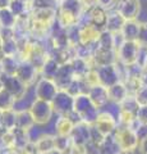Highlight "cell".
<instances>
[{
  "instance_id": "8d00e7d4",
  "label": "cell",
  "mask_w": 147,
  "mask_h": 154,
  "mask_svg": "<svg viewBox=\"0 0 147 154\" xmlns=\"http://www.w3.org/2000/svg\"><path fill=\"white\" fill-rule=\"evenodd\" d=\"M67 37H68V41H69V45L70 46H78L79 45V26L75 25L67 28Z\"/></svg>"
},
{
  "instance_id": "4316f807",
  "label": "cell",
  "mask_w": 147,
  "mask_h": 154,
  "mask_svg": "<svg viewBox=\"0 0 147 154\" xmlns=\"http://www.w3.org/2000/svg\"><path fill=\"white\" fill-rule=\"evenodd\" d=\"M9 11H10L17 18L30 16L31 7L28 3H25L22 0H12L10 5H9Z\"/></svg>"
},
{
  "instance_id": "74e56055",
  "label": "cell",
  "mask_w": 147,
  "mask_h": 154,
  "mask_svg": "<svg viewBox=\"0 0 147 154\" xmlns=\"http://www.w3.org/2000/svg\"><path fill=\"white\" fill-rule=\"evenodd\" d=\"M137 44L142 48H147V22H140V32Z\"/></svg>"
},
{
  "instance_id": "b9f144b4",
  "label": "cell",
  "mask_w": 147,
  "mask_h": 154,
  "mask_svg": "<svg viewBox=\"0 0 147 154\" xmlns=\"http://www.w3.org/2000/svg\"><path fill=\"white\" fill-rule=\"evenodd\" d=\"M137 119L142 123H147V105H142L140 107V110L137 113Z\"/></svg>"
},
{
  "instance_id": "836d02e7",
  "label": "cell",
  "mask_w": 147,
  "mask_h": 154,
  "mask_svg": "<svg viewBox=\"0 0 147 154\" xmlns=\"http://www.w3.org/2000/svg\"><path fill=\"white\" fill-rule=\"evenodd\" d=\"M14 103H16V98L9 91H7L5 89L0 91V110L13 109Z\"/></svg>"
},
{
  "instance_id": "7a4b0ae2",
  "label": "cell",
  "mask_w": 147,
  "mask_h": 154,
  "mask_svg": "<svg viewBox=\"0 0 147 154\" xmlns=\"http://www.w3.org/2000/svg\"><path fill=\"white\" fill-rule=\"evenodd\" d=\"M30 112L34 117V121L37 126H44V125H49L54 118V108L53 104L45 100L36 99L32 107L30 108Z\"/></svg>"
},
{
  "instance_id": "e575fe53",
  "label": "cell",
  "mask_w": 147,
  "mask_h": 154,
  "mask_svg": "<svg viewBox=\"0 0 147 154\" xmlns=\"http://www.w3.org/2000/svg\"><path fill=\"white\" fill-rule=\"evenodd\" d=\"M59 0H31L30 7L34 9H58Z\"/></svg>"
},
{
  "instance_id": "3957f363",
  "label": "cell",
  "mask_w": 147,
  "mask_h": 154,
  "mask_svg": "<svg viewBox=\"0 0 147 154\" xmlns=\"http://www.w3.org/2000/svg\"><path fill=\"white\" fill-rule=\"evenodd\" d=\"M114 135H115L116 140L119 143L122 152H131L132 153L140 145V139L137 136V134L128 126L118 125Z\"/></svg>"
},
{
  "instance_id": "f5cc1de1",
  "label": "cell",
  "mask_w": 147,
  "mask_h": 154,
  "mask_svg": "<svg viewBox=\"0 0 147 154\" xmlns=\"http://www.w3.org/2000/svg\"><path fill=\"white\" fill-rule=\"evenodd\" d=\"M1 116H3V110H0V127H1Z\"/></svg>"
},
{
  "instance_id": "9a60e30c",
  "label": "cell",
  "mask_w": 147,
  "mask_h": 154,
  "mask_svg": "<svg viewBox=\"0 0 147 154\" xmlns=\"http://www.w3.org/2000/svg\"><path fill=\"white\" fill-rule=\"evenodd\" d=\"M92 62H93L95 68H96V67H105V66L115 64L118 62L116 51L115 50H105V49H100V48H95Z\"/></svg>"
},
{
  "instance_id": "4dcf8cb0",
  "label": "cell",
  "mask_w": 147,
  "mask_h": 154,
  "mask_svg": "<svg viewBox=\"0 0 147 154\" xmlns=\"http://www.w3.org/2000/svg\"><path fill=\"white\" fill-rule=\"evenodd\" d=\"M1 127L7 131H10L14 127H17V112L13 109L3 110L1 116Z\"/></svg>"
},
{
  "instance_id": "ffe728a7",
  "label": "cell",
  "mask_w": 147,
  "mask_h": 154,
  "mask_svg": "<svg viewBox=\"0 0 147 154\" xmlns=\"http://www.w3.org/2000/svg\"><path fill=\"white\" fill-rule=\"evenodd\" d=\"M107 91H109L110 103L116 104V105H120L129 96V93H128L125 85L123 82H118L115 85L110 86V88H107Z\"/></svg>"
},
{
  "instance_id": "7bdbcfd3",
  "label": "cell",
  "mask_w": 147,
  "mask_h": 154,
  "mask_svg": "<svg viewBox=\"0 0 147 154\" xmlns=\"http://www.w3.org/2000/svg\"><path fill=\"white\" fill-rule=\"evenodd\" d=\"M82 5L84 12H90L92 8L97 5V0H82Z\"/></svg>"
},
{
  "instance_id": "9c48e42d",
  "label": "cell",
  "mask_w": 147,
  "mask_h": 154,
  "mask_svg": "<svg viewBox=\"0 0 147 154\" xmlns=\"http://www.w3.org/2000/svg\"><path fill=\"white\" fill-rule=\"evenodd\" d=\"M98 82L105 88H110V86L120 82V73L118 64H111V66H105V67H96Z\"/></svg>"
},
{
  "instance_id": "7c38bea8",
  "label": "cell",
  "mask_w": 147,
  "mask_h": 154,
  "mask_svg": "<svg viewBox=\"0 0 147 154\" xmlns=\"http://www.w3.org/2000/svg\"><path fill=\"white\" fill-rule=\"evenodd\" d=\"M70 139H72L73 144H75V145L86 146L91 141V125H87L84 122H79L74 125L72 134H70Z\"/></svg>"
},
{
  "instance_id": "2e32d148",
  "label": "cell",
  "mask_w": 147,
  "mask_h": 154,
  "mask_svg": "<svg viewBox=\"0 0 147 154\" xmlns=\"http://www.w3.org/2000/svg\"><path fill=\"white\" fill-rule=\"evenodd\" d=\"M74 79H75V76H74L72 66H70V63H67V64L60 66L58 73L54 77V82L56 84L59 90H67L68 86Z\"/></svg>"
},
{
  "instance_id": "11a10c76",
  "label": "cell",
  "mask_w": 147,
  "mask_h": 154,
  "mask_svg": "<svg viewBox=\"0 0 147 154\" xmlns=\"http://www.w3.org/2000/svg\"><path fill=\"white\" fill-rule=\"evenodd\" d=\"M22 2H25V3H28V4H30L31 0H22Z\"/></svg>"
},
{
  "instance_id": "bcb514c9",
  "label": "cell",
  "mask_w": 147,
  "mask_h": 154,
  "mask_svg": "<svg viewBox=\"0 0 147 154\" xmlns=\"http://www.w3.org/2000/svg\"><path fill=\"white\" fill-rule=\"evenodd\" d=\"M138 148H140L145 154H147V137H145V139H142V140H140V145H138Z\"/></svg>"
},
{
  "instance_id": "83f0119b",
  "label": "cell",
  "mask_w": 147,
  "mask_h": 154,
  "mask_svg": "<svg viewBox=\"0 0 147 154\" xmlns=\"http://www.w3.org/2000/svg\"><path fill=\"white\" fill-rule=\"evenodd\" d=\"M35 121L34 117L30 110H22V112H17V127L22 128V130H31L32 127L35 126Z\"/></svg>"
},
{
  "instance_id": "d4e9b609",
  "label": "cell",
  "mask_w": 147,
  "mask_h": 154,
  "mask_svg": "<svg viewBox=\"0 0 147 154\" xmlns=\"http://www.w3.org/2000/svg\"><path fill=\"white\" fill-rule=\"evenodd\" d=\"M120 32L125 41H137L140 32V21H125Z\"/></svg>"
},
{
  "instance_id": "ab89813d",
  "label": "cell",
  "mask_w": 147,
  "mask_h": 154,
  "mask_svg": "<svg viewBox=\"0 0 147 154\" xmlns=\"http://www.w3.org/2000/svg\"><path fill=\"white\" fill-rule=\"evenodd\" d=\"M118 0H97V5H100L107 12L115 11V5H116Z\"/></svg>"
},
{
  "instance_id": "30bf717a",
  "label": "cell",
  "mask_w": 147,
  "mask_h": 154,
  "mask_svg": "<svg viewBox=\"0 0 147 154\" xmlns=\"http://www.w3.org/2000/svg\"><path fill=\"white\" fill-rule=\"evenodd\" d=\"M16 76L19 79L23 84H26L27 86H32L36 84V81L40 79V71L36 67L30 63L28 60H21L19 66H18L17 73Z\"/></svg>"
},
{
  "instance_id": "d6986e66",
  "label": "cell",
  "mask_w": 147,
  "mask_h": 154,
  "mask_svg": "<svg viewBox=\"0 0 147 154\" xmlns=\"http://www.w3.org/2000/svg\"><path fill=\"white\" fill-rule=\"evenodd\" d=\"M35 145L39 154H50L54 150H56L55 148V134H49L44 132L41 136L35 141Z\"/></svg>"
},
{
  "instance_id": "f1b7e54d",
  "label": "cell",
  "mask_w": 147,
  "mask_h": 154,
  "mask_svg": "<svg viewBox=\"0 0 147 154\" xmlns=\"http://www.w3.org/2000/svg\"><path fill=\"white\" fill-rule=\"evenodd\" d=\"M1 68H3V73L5 75H16L17 73V69H18V66H19V59L17 57H3L1 59Z\"/></svg>"
},
{
  "instance_id": "db71d44e",
  "label": "cell",
  "mask_w": 147,
  "mask_h": 154,
  "mask_svg": "<svg viewBox=\"0 0 147 154\" xmlns=\"http://www.w3.org/2000/svg\"><path fill=\"white\" fill-rule=\"evenodd\" d=\"M120 154H132V153L131 152H122Z\"/></svg>"
},
{
  "instance_id": "681fc988",
  "label": "cell",
  "mask_w": 147,
  "mask_h": 154,
  "mask_svg": "<svg viewBox=\"0 0 147 154\" xmlns=\"http://www.w3.org/2000/svg\"><path fill=\"white\" fill-rule=\"evenodd\" d=\"M132 154H145V153H143V152H142V150H141V149H140V148H137V149H136V150H133V152H132Z\"/></svg>"
},
{
  "instance_id": "d6a6232c",
  "label": "cell",
  "mask_w": 147,
  "mask_h": 154,
  "mask_svg": "<svg viewBox=\"0 0 147 154\" xmlns=\"http://www.w3.org/2000/svg\"><path fill=\"white\" fill-rule=\"evenodd\" d=\"M3 57H17L18 58V42L16 38L4 40L1 46Z\"/></svg>"
},
{
  "instance_id": "f546056e",
  "label": "cell",
  "mask_w": 147,
  "mask_h": 154,
  "mask_svg": "<svg viewBox=\"0 0 147 154\" xmlns=\"http://www.w3.org/2000/svg\"><path fill=\"white\" fill-rule=\"evenodd\" d=\"M96 48L105 49V50H115V48H114V33L109 32L106 30L101 31L98 40L96 42Z\"/></svg>"
},
{
  "instance_id": "52a82bcc",
  "label": "cell",
  "mask_w": 147,
  "mask_h": 154,
  "mask_svg": "<svg viewBox=\"0 0 147 154\" xmlns=\"http://www.w3.org/2000/svg\"><path fill=\"white\" fill-rule=\"evenodd\" d=\"M34 86H35L36 98L40 99V100L49 102V103L53 102V99L55 98L56 93L59 91L58 86H56V84L54 82V80L44 79V77H40Z\"/></svg>"
},
{
  "instance_id": "5bb4252c",
  "label": "cell",
  "mask_w": 147,
  "mask_h": 154,
  "mask_svg": "<svg viewBox=\"0 0 147 154\" xmlns=\"http://www.w3.org/2000/svg\"><path fill=\"white\" fill-rule=\"evenodd\" d=\"M56 11L74 17L78 22H79L81 17H82V14L84 13L82 0H59L58 9H56Z\"/></svg>"
},
{
  "instance_id": "e0dca14e",
  "label": "cell",
  "mask_w": 147,
  "mask_h": 154,
  "mask_svg": "<svg viewBox=\"0 0 147 154\" xmlns=\"http://www.w3.org/2000/svg\"><path fill=\"white\" fill-rule=\"evenodd\" d=\"M100 30L91 23L79 26V44L81 45H96L100 36Z\"/></svg>"
},
{
  "instance_id": "ac0fdd59",
  "label": "cell",
  "mask_w": 147,
  "mask_h": 154,
  "mask_svg": "<svg viewBox=\"0 0 147 154\" xmlns=\"http://www.w3.org/2000/svg\"><path fill=\"white\" fill-rule=\"evenodd\" d=\"M87 13H88V18H90V23H91V25H93L100 31L105 30L106 22H107V16H109L107 11H105V9L101 8L100 5H96Z\"/></svg>"
},
{
  "instance_id": "60d3db41",
  "label": "cell",
  "mask_w": 147,
  "mask_h": 154,
  "mask_svg": "<svg viewBox=\"0 0 147 154\" xmlns=\"http://www.w3.org/2000/svg\"><path fill=\"white\" fill-rule=\"evenodd\" d=\"M0 37L1 40H10V38H16L14 37V30L13 28H4L0 27Z\"/></svg>"
},
{
  "instance_id": "c3c4849f",
  "label": "cell",
  "mask_w": 147,
  "mask_h": 154,
  "mask_svg": "<svg viewBox=\"0 0 147 154\" xmlns=\"http://www.w3.org/2000/svg\"><path fill=\"white\" fill-rule=\"evenodd\" d=\"M7 130L5 128H3V127H0V152H1V149L4 146V144H3V135L5 134Z\"/></svg>"
},
{
  "instance_id": "cb8c5ba5",
  "label": "cell",
  "mask_w": 147,
  "mask_h": 154,
  "mask_svg": "<svg viewBox=\"0 0 147 154\" xmlns=\"http://www.w3.org/2000/svg\"><path fill=\"white\" fill-rule=\"evenodd\" d=\"M122 149L118 143L115 135H107L104 139L102 144L100 145V154H120Z\"/></svg>"
},
{
  "instance_id": "816d5d0a",
  "label": "cell",
  "mask_w": 147,
  "mask_h": 154,
  "mask_svg": "<svg viewBox=\"0 0 147 154\" xmlns=\"http://www.w3.org/2000/svg\"><path fill=\"white\" fill-rule=\"evenodd\" d=\"M4 89V85H3V80H1V76H0V91Z\"/></svg>"
},
{
  "instance_id": "f6af8a7d",
  "label": "cell",
  "mask_w": 147,
  "mask_h": 154,
  "mask_svg": "<svg viewBox=\"0 0 147 154\" xmlns=\"http://www.w3.org/2000/svg\"><path fill=\"white\" fill-rule=\"evenodd\" d=\"M140 82L142 86H147V69H142V73L140 77Z\"/></svg>"
},
{
  "instance_id": "7402d4cb",
  "label": "cell",
  "mask_w": 147,
  "mask_h": 154,
  "mask_svg": "<svg viewBox=\"0 0 147 154\" xmlns=\"http://www.w3.org/2000/svg\"><path fill=\"white\" fill-rule=\"evenodd\" d=\"M74 123L70 121L67 116H58L54 122V134L61 136H70Z\"/></svg>"
},
{
  "instance_id": "4fadbf2b",
  "label": "cell",
  "mask_w": 147,
  "mask_h": 154,
  "mask_svg": "<svg viewBox=\"0 0 147 154\" xmlns=\"http://www.w3.org/2000/svg\"><path fill=\"white\" fill-rule=\"evenodd\" d=\"M87 95L90 96V99L92 100V103L96 105V107L100 110L104 109L109 103H110L107 88L102 86L101 84L95 85V86H92V88H90Z\"/></svg>"
},
{
  "instance_id": "603a6c76",
  "label": "cell",
  "mask_w": 147,
  "mask_h": 154,
  "mask_svg": "<svg viewBox=\"0 0 147 154\" xmlns=\"http://www.w3.org/2000/svg\"><path fill=\"white\" fill-rule=\"evenodd\" d=\"M124 23H125V19L123 18L119 13L115 12V11H111V12H109L105 30L111 32V33H118V32L122 31Z\"/></svg>"
},
{
  "instance_id": "6da1fadb",
  "label": "cell",
  "mask_w": 147,
  "mask_h": 154,
  "mask_svg": "<svg viewBox=\"0 0 147 154\" xmlns=\"http://www.w3.org/2000/svg\"><path fill=\"white\" fill-rule=\"evenodd\" d=\"M74 112L79 116L82 122L93 125L100 114V109L92 103L87 94H82L74 98Z\"/></svg>"
},
{
  "instance_id": "ba28073f",
  "label": "cell",
  "mask_w": 147,
  "mask_h": 154,
  "mask_svg": "<svg viewBox=\"0 0 147 154\" xmlns=\"http://www.w3.org/2000/svg\"><path fill=\"white\" fill-rule=\"evenodd\" d=\"M93 126L96 127L104 136H107V135H111L115 132V130L118 127V118L113 113L109 112V110L101 109L96 122L93 123Z\"/></svg>"
},
{
  "instance_id": "1f68e13d",
  "label": "cell",
  "mask_w": 147,
  "mask_h": 154,
  "mask_svg": "<svg viewBox=\"0 0 147 154\" xmlns=\"http://www.w3.org/2000/svg\"><path fill=\"white\" fill-rule=\"evenodd\" d=\"M17 17L8 9H1L0 11V27L4 28H13L17 22Z\"/></svg>"
},
{
  "instance_id": "5b68a950",
  "label": "cell",
  "mask_w": 147,
  "mask_h": 154,
  "mask_svg": "<svg viewBox=\"0 0 147 154\" xmlns=\"http://www.w3.org/2000/svg\"><path fill=\"white\" fill-rule=\"evenodd\" d=\"M140 53V45L137 41H124L122 46L116 50L118 62L123 66H132L137 63Z\"/></svg>"
},
{
  "instance_id": "f35d334b",
  "label": "cell",
  "mask_w": 147,
  "mask_h": 154,
  "mask_svg": "<svg viewBox=\"0 0 147 154\" xmlns=\"http://www.w3.org/2000/svg\"><path fill=\"white\" fill-rule=\"evenodd\" d=\"M134 98L141 107L142 105H147V86H141L134 94Z\"/></svg>"
},
{
  "instance_id": "44dd1931",
  "label": "cell",
  "mask_w": 147,
  "mask_h": 154,
  "mask_svg": "<svg viewBox=\"0 0 147 154\" xmlns=\"http://www.w3.org/2000/svg\"><path fill=\"white\" fill-rule=\"evenodd\" d=\"M70 66H72V68H73L75 79H83L90 71L95 68L93 62L82 59V58H78V57L73 58L72 62H70Z\"/></svg>"
},
{
  "instance_id": "8fae6325",
  "label": "cell",
  "mask_w": 147,
  "mask_h": 154,
  "mask_svg": "<svg viewBox=\"0 0 147 154\" xmlns=\"http://www.w3.org/2000/svg\"><path fill=\"white\" fill-rule=\"evenodd\" d=\"M0 76H1V80H3L4 89H5L7 91H9V93H10L14 98H16V100L22 98V96L26 94L28 86L26 84H23L16 75L10 76V75L1 73Z\"/></svg>"
},
{
  "instance_id": "d590c367",
  "label": "cell",
  "mask_w": 147,
  "mask_h": 154,
  "mask_svg": "<svg viewBox=\"0 0 147 154\" xmlns=\"http://www.w3.org/2000/svg\"><path fill=\"white\" fill-rule=\"evenodd\" d=\"M73 145V141L70 136H61V135H55V148L56 150L61 154L69 150V148Z\"/></svg>"
},
{
  "instance_id": "f907efd6",
  "label": "cell",
  "mask_w": 147,
  "mask_h": 154,
  "mask_svg": "<svg viewBox=\"0 0 147 154\" xmlns=\"http://www.w3.org/2000/svg\"><path fill=\"white\" fill-rule=\"evenodd\" d=\"M1 46H3V40H1V37H0V59L3 58V53H1Z\"/></svg>"
},
{
  "instance_id": "ee69618b",
  "label": "cell",
  "mask_w": 147,
  "mask_h": 154,
  "mask_svg": "<svg viewBox=\"0 0 147 154\" xmlns=\"http://www.w3.org/2000/svg\"><path fill=\"white\" fill-rule=\"evenodd\" d=\"M136 134H137V136H138L140 140L147 137V123H141V126L138 130H137Z\"/></svg>"
},
{
  "instance_id": "484cf974",
  "label": "cell",
  "mask_w": 147,
  "mask_h": 154,
  "mask_svg": "<svg viewBox=\"0 0 147 154\" xmlns=\"http://www.w3.org/2000/svg\"><path fill=\"white\" fill-rule=\"evenodd\" d=\"M60 66L58 62H56L54 58L49 57L46 59V62L44 63V66L41 67L40 69V76L44 77V79H49V80H54V77L56 76V73H58V71L60 68Z\"/></svg>"
},
{
  "instance_id": "7dc6e473",
  "label": "cell",
  "mask_w": 147,
  "mask_h": 154,
  "mask_svg": "<svg viewBox=\"0 0 147 154\" xmlns=\"http://www.w3.org/2000/svg\"><path fill=\"white\" fill-rule=\"evenodd\" d=\"M12 0H0V11L1 9H8L9 5H10Z\"/></svg>"
},
{
  "instance_id": "277c9868",
  "label": "cell",
  "mask_w": 147,
  "mask_h": 154,
  "mask_svg": "<svg viewBox=\"0 0 147 154\" xmlns=\"http://www.w3.org/2000/svg\"><path fill=\"white\" fill-rule=\"evenodd\" d=\"M51 104L56 116H68L74 110V96L67 90H59Z\"/></svg>"
},
{
  "instance_id": "8992f818",
  "label": "cell",
  "mask_w": 147,
  "mask_h": 154,
  "mask_svg": "<svg viewBox=\"0 0 147 154\" xmlns=\"http://www.w3.org/2000/svg\"><path fill=\"white\" fill-rule=\"evenodd\" d=\"M115 12L125 21H137L141 16V0H118Z\"/></svg>"
}]
</instances>
